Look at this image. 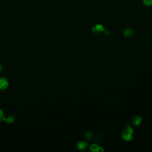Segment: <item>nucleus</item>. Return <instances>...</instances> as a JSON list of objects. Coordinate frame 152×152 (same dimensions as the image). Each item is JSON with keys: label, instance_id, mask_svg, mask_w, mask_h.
<instances>
[{"label": "nucleus", "instance_id": "f257e3e1", "mask_svg": "<svg viewBox=\"0 0 152 152\" xmlns=\"http://www.w3.org/2000/svg\"><path fill=\"white\" fill-rule=\"evenodd\" d=\"M133 129L132 127H130L128 122H127V125L122 131V138L125 141H131L133 138Z\"/></svg>", "mask_w": 152, "mask_h": 152}, {"label": "nucleus", "instance_id": "f03ea898", "mask_svg": "<svg viewBox=\"0 0 152 152\" xmlns=\"http://www.w3.org/2000/svg\"><path fill=\"white\" fill-rule=\"evenodd\" d=\"M9 85V81L7 77H0V90H6Z\"/></svg>", "mask_w": 152, "mask_h": 152}, {"label": "nucleus", "instance_id": "7ed1b4c3", "mask_svg": "<svg viewBox=\"0 0 152 152\" xmlns=\"http://www.w3.org/2000/svg\"><path fill=\"white\" fill-rule=\"evenodd\" d=\"M92 31L96 34H99L100 32L104 31V28L102 25L99 24L92 28Z\"/></svg>", "mask_w": 152, "mask_h": 152}, {"label": "nucleus", "instance_id": "20e7f679", "mask_svg": "<svg viewBox=\"0 0 152 152\" xmlns=\"http://www.w3.org/2000/svg\"><path fill=\"white\" fill-rule=\"evenodd\" d=\"M141 121H142L141 117L139 116H137V117H134L132 119L131 123L134 126H139L141 124Z\"/></svg>", "mask_w": 152, "mask_h": 152}, {"label": "nucleus", "instance_id": "39448f33", "mask_svg": "<svg viewBox=\"0 0 152 152\" xmlns=\"http://www.w3.org/2000/svg\"><path fill=\"white\" fill-rule=\"evenodd\" d=\"M88 146V144L86 141H79L77 143V148L80 150H85Z\"/></svg>", "mask_w": 152, "mask_h": 152}, {"label": "nucleus", "instance_id": "423d86ee", "mask_svg": "<svg viewBox=\"0 0 152 152\" xmlns=\"http://www.w3.org/2000/svg\"><path fill=\"white\" fill-rule=\"evenodd\" d=\"M134 35V32L133 30L132 29H127L126 30H124V35L125 37L127 38H129V37H131Z\"/></svg>", "mask_w": 152, "mask_h": 152}, {"label": "nucleus", "instance_id": "0eeeda50", "mask_svg": "<svg viewBox=\"0 0 152 152\" xmlns=\"http://www.w3.org/2000/svg\"><path fill=\"white\" fill-rule=\"evenodd\" d=\"M6 121L8 124H13L16 121V117L14 115H11L6 118Z\"/></svg>", "mask_w": 152, "mask_h": 152}, {"label": "nucleus", "instance_id": "6e6552de", "mask_svg": "<svg viewBox=\"0 0 152 152\" xmlns=\"http://www.w3.org/2000/svg\"><path fill=\"white\" fill-rule=\"evenodd\" d=\"M6 115L4 112L0 109V122H3L4 121H6Z\"/></svg>", "mask_w": 152, "mask_h": 152}, {"label": "nucleus", "instance_id": "1a4fd4ad", "mask_svg": "<svg viewBox=\"0 0 152 152\" xmlns=\"http://www.w3.org/2000/svg\"><path fill=\"white\" fill-rule=\"evenodd\" d=\"M92 137H93V134H92V132L89 131V132H87V133H86V134H85V138H86L87 140H91V139H92Z\"/></svg>", "mask_w": 152, "mask_h": 152}, {"label": "nucleus", "instance_id": "9d476101", "mask_svg": "<svg viewBox=\"0 0 152 152\" xmlns=\"http://www.w3.org/2000/svg\"><path fill=\"white\" fill-rule=\"evenodd\" d=\"M99 146L96 144H92L90 147V151H97V150Z\"/></svg>", "mask_w": 152, "mask_h": 152}, {"label": "nucleus", "instance_id": "9b49d317", "mask_svg": "<svg viewBox=\"0 0 152 152\" xmlns=\"http://www.w3.org/2000/svg\"><path fill=\"white\" fill-rule=\"evenodd\" d=\"M143 3L147 6H152V0H143Z\"/></svg>", "mask_w": 152, "mask_h": 152}, {"label": "nucleus", "instance_id": "f8f14e48", "mask_svg": "<svg viewBox=\"0 0 152 152\" xmlns=\"http://www.w3.org/2000/svg\"><path fill=\"white\" fill-rule=\"evenodd\" d=\"M97 151L98 152H103L104 151V149L102 147H99L98 150H97Z\"/></svg>", "mask_w": 152, "mask_h": 152}, {"label": "nucleus", "instance_id": "ddd939ff", "mask_svg": "<svg viewBox=\"0 0 152 152\" xmlns=\"http://www.w3.org/2000/svg\"><path fill=\"white\" fill-rule=\"evenodd\" d=\"M104 32H105V35H107V36H108V35H110V31L108 30H104Z\"/></svg>", "mask_w": 152, "mask_h": 152}, {"label": "nucleus", "instance_id": "4468645a", "mask_svg": "<svg viewBox=\"0 0 152 152\" xmlns=\"http://www.w3.org/2000/svg\"><path fill=\"white\" fill-rule=\"evenodd\" d=\"M3 67L2 65L0 64V73H1L3 71Z\"/></svg>", "mask_w": 152, "mask_h": 152}]
</instances>
